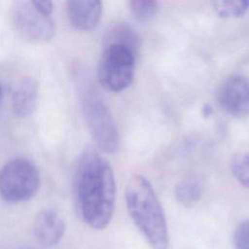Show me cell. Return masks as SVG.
<instances>
[{
    "mask_svg": "<svg viewBox=\"0 0 249 249\" xmlns=\"http://www.w3.org/2000/svg\"><path fill=\"white\" fill-rule=\"evenodd\" d=\"M72 183L79 217L92 229H105L116 201L115 176L109 161L95 150H85L76 162Z\"/></svg>",
    "mask_w": 249,
    "mask_h": 249,
    "instance_id": "obj_1",
    "label": "cell"
},
{
    "mask_svg": "<svg viewBox=\"0 0 249 249\" xmlns=\"http://www.w3.org/2000/svg\"><path fill=\"white\" fill-rule=\"evenodd\" d=\"M124 197L130 218L149 245L153 249H167L165 215L150 182L144 176H132L125 187Z\"/></svg>",
    "mask_w": 249,
    "mask_h": 249,
    "instance_id": "obj_2",
    "label": "cell"
},
{
    "mask_svg": "<svg viewBox=\"0 0 249 249\" xmlns=\"http://www.w3.org/2000/svg\"><path fill=\"white\" fill-rule=\"evenodd\" d=\"M78 94L85 121L93 140L103 152H116L119 147V134L109 108L88 83L79 86Z\"/></svg>",
    "mask_w": 249,
    "mask_h": 249,
    "instance_id": "obj_3",
    "label": "cell"
},
{
    "mask_svg": "<svg viewBox=\"0 0 249 249\" xmlns=\"http://www.w3.org/2000/svg\"><path fill=\"white\" fill-rule=\"evenodd\" d=\"M136 54L137 52L126 46L104 44L97 66L100 85L113 92L127 89L134 78Z\"/></svg>",
    "mask_w": 249,
    "mask_h": 249,
    "instance_id": "obj_4",
    "label": "cell"
},
{
    "mask_svg": "<svg viewBox=\"0 0 249 249\" xmlns=\"http://www.w3.org/2000/svg\"><path fill=\"white\" fill-rule=\"evenodd\" d=\"M39 187L38 168L28 159H13L0 169V196L9 203L29 200L37 194Z\"/></svg>",
    "mask_w": 249,
    "mask_h": 249,
    "instance_id": "obj_5",
    "label": "cell"
},
{
    "mask_svg": "<svg viewBox=\"0 0 249 249\" xmlns=\"http://www.w3.org/2000/svg\"><path fill=\"white\" fill-rule=\"evenodd\" d=\"M15 30L31 43H47L55 35V23L52 17L41 14L32 1L15 2L11 10Z\"/></svg>",
    "mask_w": 249,
    "mask_h": 249,
    "instance_id": "obj_6",
    "label": "cell"
},
{
    "mask_svg": "<svg viewBox=\"0 0 249 249\" xmlns=\"http://www.w3.org/2000/svg\"><path fill=\"white\" fill-rule=\"evenodd\" d=\"M218 101L223 110L235 118L249 116V78L232 75L220 87Z\"/></svg>",
    "mask_w": 249,
    "mask_h": 249,
    "instance_id": "obj_7",
    "label": "cell"
},
{
    "mask_svg": "<svg viewBox=\"0 0 249 249\" xmlns=\"http://www.w3.org/2000/svg\"><path fill=\"white\" fill-rule=\"evenodd\" d=\"M102 2L74 0L66 2V15L71 25L80 31H89L97 26L102 17Z\"/></svg>",
    "mask_w": 249,
    "mask_h": 249,
    "instance_id": "obj_8",
    "label": "cell"
},
{
    "mask_svg": "<svg viewBox=\"0 0 249 249\" xmlns=\"http://www.w3.org/2000/svg\"><path fill=\"white\" fill-rule=\"evenodd\" d=\"M33 231L37 240L45 246H53L63 237L65 223L53 210L45 209L37 214L33 223Z\"/></svg>",
    "mask_w": 249,
    "mask_h": 249,
    "instance_id": "obj_9",
    "label": "cell"
},
{
    "mask_svg": "<svg viewBox=\"0 0 249 249\" xmlns=\"http://www.w3.org/2000/svg\"><path fill=\"white\" fill-rule=\"evenodd\" d=\"M39 85L33 77H24L18 84L12 96V111L18 118L31 116L38 104Z\"/></svg>",
    "mask_w": 249,
    "mask_h": 249,
    "instance_id": "obj_10",
    "label": "cell"
},
{
    "mask_svg": "<svg viewBox=\"0 0 249 249\" xmlns=\"http://www.w3.org/2000/svg\"><path fill=\"white\" fill-rule=\"evenodd\" d=\"M104 44H119L126 46L137 53L140 46L136 32L125 23H119L113 26L107 32Z\"/></svg>",
    "mask_w": 249,
    "mask_h": 249,
    "instance_id": "obj_11",
    "label": "cell"
},
{
    "mask_svg": "<svg viewBox=\"0 0 249 249\" xmlns=\"http://www.w3.org/2000/svg\"><path fill=\"white\" fill-rule=\"evenodd\" d=\"M200 194V187L194 180H182L175 187V198L185 207L194 206L199 200Z\"/></svg>",
    "mask_w": 249,
    "mask_h": 249,
    "instance_id": "obj_12",
    "label": "cell"
},
{
    "mask_svg": "<svg viewBox=\"0 0 249 249\" xmlns=\"http://www.w3.org/2000/svg\"><path fill=\"white\" fill-rule=\"evenodd\" d=\"M212 7L215 14L222 18H241L249 11V1H214Z\"/></svg>",
    "mask_w": 249,
    "mask_h": 249,
    "instance_id": "obj_13",
    "label": "cell"
},
{
    "mask_svg": "<svg viewBox=\"0 0 249 249\" xmlns=\"http://www.w3.org/2000/svg\"><path fill=\"white\" fill-rule=\"evenodd\" d=\"M128 5L133 18L140 21L151 19L160 9L159 3L154 0H133Z\"/></svg>",
    "mask_w": 249,
    "mask_h": 249,
    "instance_id": "obj_14",
    "label": "cell"
},
{
    "mask_svg": "<svg viewBox=\"0 0 249 249\" xmlns=\"http://www.w3.org/2000/svg\"><path fill=\"white\" fill-rule=\"evenodd\" d=\"M231 168L236 180L245 188H249V152L236 155L231 163Z\"/></svg>",
    "mask_w": 249,
    "mask_h": 249,
    "instance_id": "obj_15",
    "label": "cell"
},
{
    "mask_svg": "<svg viewBox=\"0 0 249 249\" xmlns=\"http://www.w3.org/2000/svg\"><path fill=\"white\" fill-rule=\"evenodd\" d=\"M234 249H249V219L241 222L232 235Z\"/></svg>",
    "mask_w": 249,
    "mask_h": 249,
    "instance_id": "obj_16",
    "label": "cell"
},
{
    "mask_svg": "<svg viewBox=\"0 0 249 249\" xmlns=\"http://www.w3.org/2000/svg\"><path fill=\"white\" fill-rule=\"evenodd\" d=\"M33 6L36 8L37 11H39L41 14L52 17L53 11V3L52 1H32Z\"/></svg>",
    "mask_w": 249,
    "mask_h": 249,
    "instance_id": "obj_17",
    "label": "cell"
},
{
    "mask_svg": "<svg viewBox=\"0 0 249 249\" xmlns=\"http://www.w3.org/2000/svg\"><path fill=\"white\" fill-rule=\"evenodd\" d=\"M202 113H203L204 117L210 116V114L212 113V108L210 107L209 104H204V106H203V108H202Z\"/></svg>",
    "mask_w": 249,
    "mask_h": 249,
    "instance_id": "obj_18",
    "label": "cell"
},
{
    "mask_svg": "<svg viewBox=\"0 0 249 249\" xmlns=\"http://www.w3.org/2000/svg\"><path fill=\"white\" fill-rule=\"evenodd\" d=\"M2 96H3V89L0 84V107H1V101H2Z\"/></svg>",
    "mask_w": 249,
    "mask_h": 249,
    "instance_id": "obj_19",
    "label": "cell"
}]
</instances>
